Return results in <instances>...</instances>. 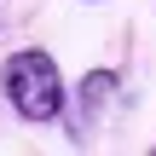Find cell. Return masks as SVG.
I'll list each match as a JSON object with an SVG mask.
<instances>
[{"label": "cell", "instance_id": "6da1fadb", "mask_svg": "<svg viewBox=\"0 0 156 156\" xmlns=\"http://www.w3.org/2000/svg\"><path fill=\"white\" fill-rule=\"evenodd\" d=\"M0 93H6V104L23 116V122H58L64 116V104H69V87H64V75H58V58L52 52H41V46H23V52H12L6 64H0Z\"/></svg>", "mask_w": 156, "mask_h": 156}, {"label": "cell", "instance_id": "7a4b0ae2", "mask_svg": "<svg viewBox=\"0 0 156 156\" xmlns=\"http://www.w3.org/2000/svg\"><path fill=\"white\" fill-rule=\"evenodd\" d=\"M122 104V75L116 69H87L81 75V87H75V116H69V133L75 139H93L104 122H110V110Z\"/></svg>", "mask_w": 156, "mask_h": 156}]
</instances>
